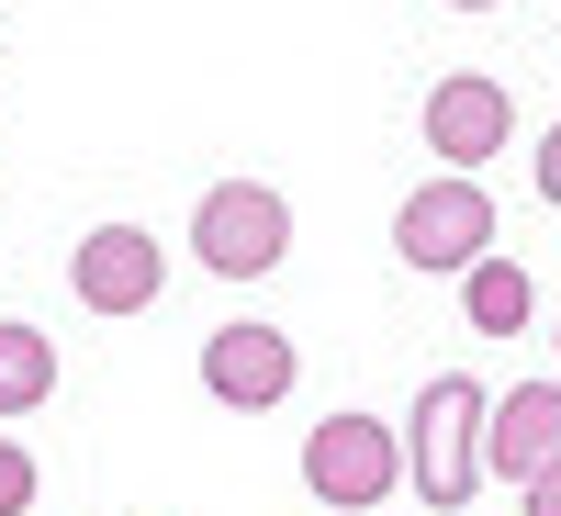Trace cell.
<instances>
[{
    "instance_id": "1",
    "label": "cell",
    "mask_w": 561,
    "mask_h": 516,
    "mask_svg": "<svg viewBox=\"0 0 561 516\" xmlns=\"http://www.w3.org/2000/svg\"><path fill=\"white\" fill-rule=\"evenodd\" d=\"M483 382H472V370H438V382L427 393H415V427H393L404 438V472H415V505H472L483 494Z\"/></svg>"
},
{
    "instance_id": "2",
    "label": "cell",
    "mask_w": 561,
    "mask_h": 516,
    "mask_svg": "<svg viewBox=\"0 0 561 516\" xmlns=\"http://www.w3.org/2000/svg\"><path fill=\"white\" fill-rule=\"evenodd\" d=\"M192 259L214 280H270L280 259H293V203H280L270 180H214V192L192 203Z\"/></svg>"
},
{
    "instance_id": "3",
    "label": "cell",
    "mask_w": 561,
    "mask_h": 516,
    "mask_svg": "<svg viewBox=\"0 0 561 516\" xmlns=\"http://www.w3.org/2000/svg\"><path fill=\"white\" fill-rule=\"evenodd\" d=\"M304 483L337 516H382V494H404V438L382 427V415H325V427L304 438Z\"/></svg>"
},
{
    "instance_id": "4",
    "label": "cell",
    "mask_w": 561,
    "mask_h": 516,
    "mask_svg": "<svg viewBox=\"0 0 561 516\" xmlns=\"http://www.w3.org/2000/svg\"><path fill=\"white\" fill-rule=\"evenodd\" d=\"M494 192L483 180H427V192H404V214H393V248H404V270H472V259H494Z\"/></svg>"
},
{
    "instance_id": "5",
    "label": "cell",
    "mask_w": 561,
    "mask_h": 516,
    "mask_svg": "<svg viewBox=\"0 0 561 516\" xmlns=\"http://www.w3.org/2000/svg\"><path fill=\"white\" fill-rule=\"evenodd\" d=\"M68 293L90 314H147L169 293V248L147 237V225H90V237L68 248Z\"/></svg>"
},
{
    "instance_id": "6",
    "label": "cell",
    "mask_w": 561,
    "mask_h": 516,
    "mask_svg": "<svg viewBox=\"0 0 561 516\" xmlns=\"http://www.w3.org/2000/svg\"><path fill=\"white\" fill-rule=\"evenodd\" d=\"M293 337H280L270 314H225L214 337H203V393L214 404H237V415H270L280 393H293Z\"/></svg>"
},
{
    "instance_id": "7",
    "label": "cell",
    "mask_w": 561,
    "mask_h": 516,
    "mask_svg": "<svg viewBox=\"0 0 561 516\" xmlns=\"http://www.w3.org/2000/svg\"><path fill=\"white\" fill-rule=\"evenodd\" d=\"M505 135H517V102H505V79H483V68H449L438 90H427V147L449 158V180H472Z\"/></svg>"
},
{
    "instance_id": "8",
    "label": "cell",
    "mask_w": 561,
    "mask_h": 516,
    "mask_svg": "<svg viewBox=\"0 0 561 516\" xmlns=\"http://www.w3.org/2000/svg\"><path fill=\"white\" fill-rule=\"evenodd\" d=\"M561 460V382H517L505 404H483V483H528Z\"/></svg>"
},
{
    "instance_id": "9",
    "label": "cell",
    "mask_w": 561,
    "mask_h": 516,
    "mask_svg": "<svg viewBox=\"0 0 561 516\" xmlns=\"http://www.w3.org/2000/svg\"><path fill=\"white\" fill-rule=\"evenodd\" d=\"M57 404V337L34 314H0V415H34Z\"/></svg>"
},
{
    "instance_id": "10",
    "label": "cell",
    "mask_w": 561,
    "mask_h": 516,
    "mask_svg": "<svg viewBox=\"0 0 561 516\" xmlns=\"http://www.w3.org/2000/svg\"><path fill=\"white\" fill-rule=\"evenodd\" d=\"M460 325H483V337H517V325H528V270L505 248L460 270Z\"/></svg>"
},
{
    "instance_id": "11",
    "label": "cell",
    "mask_w": 561,
    "mask_h": 516,
    "mask_svg": "<svg viewBox=\"0 0 561 516\" xmlns=\"http://www.w3.org/2000/svg\"><path fill=\"white\" fill-rule=\"evenodd\" d=\"M34 483H45V472H34V449H23V438H0V516H34Z\"/></svg>"
},
{
    "instance_id": "12",
    "label": "cell",
    "mask_w": 561,
    "mask_h": 516,
    "mask_svg": "<svg viewBox=\"0 0 561 516\" xmlns=\"http://www.w3.org/2000/svg\"><path fill=\"white\" fill-rule=\"evenodd\" d=\"M539 203H550V214H561V124H550V135H539Z\"/></svg>"
},
{
    "instance_id": "13",
    "label": "cell",
    "mask_w": 561,
    "mask_h": 516,
    "mask_svg": "<svg viewBox=\"0 0 561 516\" xmlns=\"http://www.w3.org/2000/svg\"><path fill=\"white\" fill-rule=\"evenodd\" d=\"M517 494H528V516H561V460H550V472H528Z\"/></svg>"
},
{
    "instance_id": "14",
    "label": "cell",
    "mask_w": 561,
    "mask_h": 516,
    "mask_svg": "<svg viewBox=\"0 0 561 516\" xmlns=\"http://www.w3.org/2000/svg\"><path fill=\"white\" fill-rule=\"evenodd\" d=\"M449 12H494V0H449Z\"/></svg>"
}]
</instances>
